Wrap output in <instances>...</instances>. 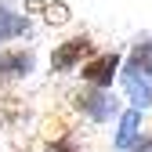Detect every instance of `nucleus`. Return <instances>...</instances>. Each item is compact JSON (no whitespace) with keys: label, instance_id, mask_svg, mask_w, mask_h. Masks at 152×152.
I'll return each instance as SVG.
<instances>
[{"label":"nucleus","instance_id":"obj_1","mask_svg":"<svg viewBox=\"0 0 152 152\" xmlns=\"http://www.w3.org/2000/svg\"><path fill=\"white\" fill-rule=\"evenodd\" d=\"M94 58V44L91 36H69L58 47L51 51V72H72V69H83Z\"/></svg>","mask_w":152,"mask_h":152},{"label":"nucleus","instance_id":"obj_2","mask_svg":"<svg viewBox=\"0 0 152 152\" xmlns=\"http://www.w3.org/2000/svg\"><path fill=\"white\" fill-rule=\"evenodd\" d=\"M76 109H80L87 120H94V123H109L112 116H123L120 102L112 98V91H98V87H83L76 94Z\"/></svg>","mask_w":152,"mask_h":152},{"label":"nucleus","instance_id":"obj_3","mask_svg":"<svg viewBox=\"0 0 152 152\" xmlns=\"http://www.w3.org/2000/svg\"><path fill=\"white\" fill-rule=\"evenodd\" d=\"M123 72V65H120V54L116 51H102V54H94V58L83 65V83L87 87H98V91H109L112 87V80Z\"/></svg>","mask_w":152,"mask_h":152},{"label":"nucleus","instance_id":"obj_4","mask_svg":"<svg viewBox=\"0 0 152 152\" xmlns=\"http://www.w3.org/2000/svg\"><path fill=\"white\" fill-rule=\"evenodd\" d=\"M36 65V54L29 47H7L0 51V83H15V80H26Z\"/></svg>","mask_w":152,"mask_h":152},{"label":"nucleus","instance_id":"obj_5","mask_svg":"<svg viewBox=\"0 0 152 152\" xmlns=\"http://www.w3.org/2000/svg\"><path fill=\"white\" fill-rule=\"evenodd\" d=\"M120 83H123L127 98H130V109L145 112V109L152 105V80H148V76H141V72H134V69H127V65H123Z\"/></svg>","mask_w":152,"mask_h":152},{"label":"nucleus","instance_id":"obj_6","mask_svg":"<svg viewBox=\"0 0 152 152\" xmlns=\"http://www.w3.org/2000/svg\"><path fill=\"white\" fill-rule=\"evenodd\" d=\"M138 141H141V112H138V109H123L112 145H116L120 152H134V148H138Z\"/></svg>","mask_w":152,"mask_h":152},{"label":"nucleus","instance_id":"obj_7","mask_svg":"<svg viewBox=\"0 0 152 152\" xmlns=\"http://www.w3.org/2000/svg\"><path fill=\"white\" fill-rule=\"evenodd\" d=\"M26 33H29V15L15 11L7 4H0V44L18 40V36H26Z\"/></svg>","mask_w":152,"mask_h":152},{"label":"nucleus","instance_id":"obj_8","mask_svg":"<svg viewBox=\"0 0 152 152\" xmlns=\"http://www.w3.org/2000/svg\"><path fill=\"white\" fill-rule=\"evenodd\" d=\"M127 69H134V72H141V76H148V80H152V40H138L134 47H130Z\"/></svg>","mask_w":152,"mask_h":152},{"label":"nucleus","instance_id":"obj_9","mask_svg":"<svg viewBox=\"0 0 152 152\" xmlns=\"http://www.w3.org/2000/svg\"><path fill=\"white\" fill-rule=\"evenodd\" d=\"M44 18H47L51 26H62L65 18H69V15H65V4H47V11H44Z\"/></svg>","mask_w":152,"mask_h":152},{"label":"nucleus","instance_id":"obj_10","mask_svg":"<svg viewBox=\"0 0 152 152\" xmlns=\"http://www.w3.org/2000/svg\"><path fill=\"white\" fill-rule=\"evenodd\" d=\"M51 152H76V141H72V138H62V141L51 145Z\"/></svg>","mask_w":152,"mask_h":152},{"label":"nucleus","instance_id":"obj_11","mask_svg":"<svg viewBox=\"0 0 152 152\" xmlns=\"http://www.w3.org/2000/svg\"><path fill=\"white\" fill-rule=\"evenodd\" d=\"M134 152H152V138H141V141H138V148H134Z\"/></svg>","mask_w":152,"mask_h":152},{"label":"nucleus","instance_id":"obj_12","mask_svg":"<svg viewBox=\"0 0 152 152\" xmlns=\"http://www.w3.org/2000/svg\"><path fill=\"white\" fill-rule=\"evenodd\" d=\"M148 138H152V134H148Z\"/></svg>","mask_w":152,"mask_h":152}]
</instances>
